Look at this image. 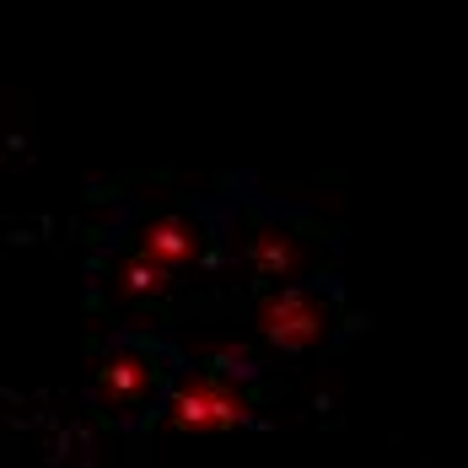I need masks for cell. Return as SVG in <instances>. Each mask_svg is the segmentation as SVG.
Here are the masks:
<instances>
[{
	"instance_id": "1",
	"label": "cell",
	"mask_w": 468,
	"mask_h": 468,
	"mask_svg": "<svg viewBox=\"0 0 468 468\" xmlns=\"http://www.w3.org/2000/svg\"><path fill=\"white\" fill-rule=\"evenodd\" d=\"M162 415L188 436H216V431H237L253 420V393L232 367H199L173 382Z\"/></svg>"
},
{
	"instance_id": "2",
	"label": "cell",
	"mask_w": 468,
	"mask_h": 468,
	"mask_svg": "<svg viewBox=\"0 0 468 468\" xmlns=\"http://www.w3.org/2000/svg\"><path fill=\"white\" fill-rule=\"evenodd\" d=\"M328 318H334V307H328L324 291H313V285H275V291H264V302L253 313V328L281 356H307V350L324 345Z\"/></svg>"
},
{
	"instance_id": "3",
	"label": "cell",
	"mask_w": 468,
	"mask_h": 468,
	"mask_svg": "<svg viewBox=\"0 0 468 468\" xmlns=\"http://www.w3.org/2000/svg\"><path fill=\"white\" fill-rule=\"evenodd\" d=\"M242 264H248L259 281L296 285V275L307 270V237H296V227H285V221H264L259 232L248 237Z\"/></svg>"
},
{
	"instance_id": "4",
	"label": "cell",
	"mask_w": 468,
	"mask_h": 468,
	"mask_svg": "<svg viewBox=\"0 0 468 468\" xmlns=\"http://www.w3.org/2000/svg\"><path fill=\"white\" fill-rule=\"evenodd\" d=\"M135 253H145L151 264H162V270H184V264H194L199 253H205V232H199V221H188V216H151L141 227V237H135Z\"/></svg>"
},
{
	"instance_id": "5",
	"label": "cell",
	"mask_w": 468,
	"mask_h": 468,
	"mask_svg": "<svg viewBox=\"0 0 468 468\" xmlns=\"http://www.w3.org/2000/svg\"><path fill=\"white\" fill-rule=\"evenodd\" d=\"M151 388H156V356H145L135 345L108 350V361L97 367V393H102L113 410H135Z\"/></svg>"
},
{
	"instance_id": "6",
	"label": "cell",
	"mask_w": 468,
	"mask_h": 468,
	"mask_svg": "<svg viewBox=\"0 0 468 468\" xmlns=\"http://www.w3.org/2000/svg\"><path fill=\"white\" fill-rule=\"evenodd\" d=\"M113 285H119V291H130V296H167V291H173V270L151 264L145 253L130 248V253L113 264Z\"/></svg>"
}]
</instances>
